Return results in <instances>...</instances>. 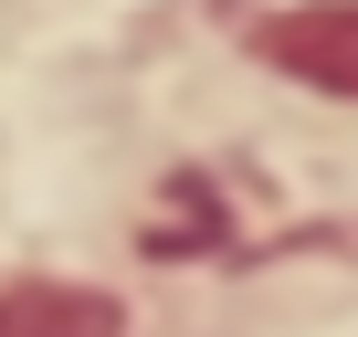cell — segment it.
Instances as JSON below:
<instances>
[{
	"label": "cell",
	"mask_w": 358,
	"mask_h": 337,
	"mask_svg": "<svg viewBox=\"0 0 358 337\" xmlns=\"http://www.w3.org/2000/svg\"><path fill=\"white\" fill-rule=\"evenodd\" d=\"M264 64L327 85V95H358V0H295V11H264L253 32Z\"/></svg>",
	"instance_id": "6da1fadb"
},
{
	"label": "cell",
	"mask_w": 358,
	"mask_h": 337,
	"mask_svg": "<svg viewBox=\"0 0 358 337\" xmlns=\"http://www.w3.org/2000/svg\"><path fill=\"white\" fill-rule=\"evenodd\" d=\"M0 337H127V306L95 285H11L0 295Z\"/></svg>",
	"instance_id": "7a4b0ae2"
}]
</instances>
